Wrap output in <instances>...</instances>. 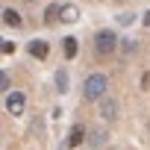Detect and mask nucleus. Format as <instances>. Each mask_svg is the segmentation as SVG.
<instances>
[{
    "label": "nucleus",
    "instance_id": "obj_17",
    "mask_svg": "<svg viewBox=\"0 0 150 150\" xmlns=\"http://www.w3.org/2000/svg\"><path fill=\"white\" fill-rule=\"evenodd\" d=\"M27 3H33V0H27Z\"/></svg>",
    "mask_w": 150,
    "mask_h": 150
},
{
    "label": "nucleus",
    "instance_id": "obj_3",
    "mask_svg": "<svg viewBox=\"0 0 150 150\" xmlns=\"http://www.w3.org/2000/svg\"><path fill=\"white\" fill-rule=\"evenodd\" d=\"M24 103H27V97H24L21 91H15V94L6 97V112H9V115H21V112H24Z\"/></svg>",
    "mask_w": 150,
    "mask_h": 150
},
{
    "label": "nucleus",
    "instance_id": "obj_1",
    "mask_svg": "<svg viewBox=\"0 0 150 150\" xmlns=\"http://www.w3.org/2000/svg\"><path fill=\"white\" fill-rule=\"evenodd\" d=\"M106 88H109V80L103 77V74H91V77L86 80V86H83V97L86 100H100L106 94Z\"/></svg>",
    "mask_w": 150,
    "mask_h": 150
},
{
    "label": "nucleus",
    "instance_id": "obj_9",
    "mask_svg": "<svg viewBox=\"0 0 150 150\" xmlns=\"http://www.w3.org/2000/svg\"><path fill=\"white\" fill-rule=\"evenodd\" d=\"M83 138H86L83 127H74V129H71V135H68V144H71V147H80V144H83Z\"/></svg>",
    "mask_w": 150,
    "mask_h": 150
},
{
    "label": "nucleus",
    "instance_id": "obj_10",
    "mask_svg": "<svg viewBox=\"0 0 150 150\" xmlns=\"http://www.w3.org/2000/svg\"><path fill=\"white\" fill-rule=\"evenodd\" d=\"M62 47H65V56L68 59H74V56H77V38H62Z\"/></svg>",
    "mask_w": 150,
    "mask_h": 150
},
{
    "label": "nucleus",
    "instance_id": "obj_15",
    "mask_svg": "<svg viewBox=\"0 0 150 150\" xmlns=\"http://www.w3.org/2000/svg\"><path fill=\"white\" fill-rule=\"evenodd\" d=\"M0 50H3V56H9V53L15 50V44H12V41H3V47H0Z\"/></svg>",
    "mask_w": 150,
    "mask_h": 150
},
{
    "label": "nucleus",
    "instance_id": "obj_12",
    "mask_svg": "<svg viewBox=\"0 0 150 150\" xmlns=\"http://www.w3.org/2000/svg\"><path fill=\"white\" fill-rule=\"evenodd\" d=\"M121 50H124V53H135V50H138V44H135L132 38H124V41H121Z\"/></svg>",
    "mask_w": 150,
    "mask_h": 150
},
{
    "label": "nucleus",
    "instance_id": "obj_6",
    "mask_svg": "<svg viewBox=\"0 0 150 150\" xmlns=\"http://www.w3.org/2000/svg\"><path fill=\"white\" fill-rule=\"evenodd\" d=\"M59 15H62V6H59V3H50V6L44 9V24H56Z\"/></svg>",
    "mask_w": 150,
    "mask_h": 150
},
{
    "label": "nucleus",
    "instance_id": "obj_2",
    "mask_svg": "<svg viewBox=\"0 0 150 150\" xmlns=\"http://www.w3.org/2000/svg\"><path fill=\"white\" fill-rule=\"evenodd\" d=\"M115 47H118V35H115L112 30L97 33V38H94V50H97V56H109Z\"/></svg>",
    "mask_w": 150,
    "mask_h": 150
},
{
    "label": "nucleus",
    "instance_id": "obj_16",
    "mask_svg": "<svg viewBox=\"0 0 150 150\" xmlns=\"http://www.w3.org/2000/svg\"><path fill=\"white\" fill-rule=\"evenodd\" d=\"M144 24H147V27H150V12H147V15H144Z\"/></svg>",
    "mask_w": 150,
    "mask_h": 150
},
{
    "label": "nucleus",
    "instance_id": "obj_8",
    "mask_svg": "<svg viewBox=\"0 0 150 150\" xmlns=\"http://www.w3.org/2000/svg\"><path fill=\"white\" fill-rule=\"evenodd\" d=\"M3 24L6 27H21V15L15 9H3Z\"/></svg>",
    "mask_w": 150,
    "mask_h": 150
},
{
    "label": "nucleus",
    "instance_id": "obj_4",
    "mask_svg": "<svg viewBox=\"0 0 150 150\" xmlns=\"http://www.w3.org/2000/svg\"><path fill=\"white\" fill-rule=\"evenodd\" d=\"M100 118L103 121H115L118 118V103L112 97H100Z\"/></svg>",
    "mask_w": 150,
    "mask_h": 150
},
{
    "label": "nucleus",
    "instance_id": "obj_11",
    "mask_svg": "<svg viewBox=\"0 0 150 150\" xmlns=\"http://www.w3.org/2000/svg\"><path fill=\"white\" fill-rule=\"evenodd\" d=\"M56 86H59V91H68V74L65 71H56Z\"/></svg>",
    "mask_w": 150,
    "mask_h": 150
},
{
    "label": "nucleus",
    "instance_id": "obj_14",
    "mask_svg": "<svg viewBox=\"0 0 150 150\" xmlns=\"http://www.w3.org/2000/svg\"><path fill=\"white\" fill-rule=\"evenodd\" d=\"M103 141H106V132H103V129H94V132H91V144L97 147V144H103Z\"/></svg>",
    "mask_w": 150,
    "mask_h": 150
},
{
    "label": "nucleus",
    "instance_id": "obj_5",
    "mask_svg": "<svg viewBox=\"0 0 150 150\" xmlns=\"http://www.w3.org/2000/svg\"><path fill=\"white\" fill-rule=\"evenodd\" d=\"M62 21H65V24H77V21H80V9L74 6V3H65V6H62Z\"/></svg>",
    "mask_w": 150,
    "mask_h": 150
},
{
    "label": "nucleus",
    "instance_id": "obj_13",
    "mask_svg": "<svg viewBox=\"0 0 150 150\" xmlns=\"http://www.w3.org/2000/svg\"><path fill=\"white\" fill-rule=\"evenodd\" d=\"M132 21H135L132 12H121V15H118V24H121V27H127V24H132Z\"/></svg>",
    "mask_w": 150,
    "mask_h": 150
},
{
    "label": "nucleus",
    "instance_id": "obj_7",
    "mask_svg": "<svg viewBox=\"0 0 150 150\" xmlns=\"http://www.w3.org/2000/svg\"><path fill=\"white\" fill-rule=\"evenodd\" d=\"M47 50H50V47H47V41H41V38L30 44V53H33L35 59H44V56H47Z\"/></svg>",
    "mask_w": 150,
    "mask_h": 150
}]
</instances>
